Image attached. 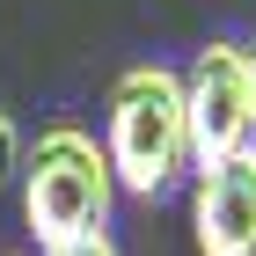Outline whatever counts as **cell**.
Returning <instances> with one entry per match:
<instances>
[{
  "label": "cell",
  "mask_w": 256,
  "mask_h": 256,
  "mask_svg": "<svg viewBox=\"0 0 256 256\" xmlns=\"http://www.w3.org/2000/svg\"><path fill=\"white\" fill-rule=\"evenodd\" d=\"M110 205H118V176H110L96 132L44 124L22 146V220H30V234H37L44 256L102 242L110 234Z\"/></svg>",
  "instance_id": "cell-1"
},
{
  "label": "cell",
  "mask_w": 256,
  "mask_h": 256,
  "mask_svg": "<svg viewBox=\"0 0 256 256\" xmlns=\"http://www.w3.org/2000/svg\"><path fill=\"white\" fill-rule=\"evenodd\" d=\"M102 161L118 190L132 198H168L190 176V124H183V74L176 66H124L110 80V110H102Z\"/></svg>",
  "instance_id": "cell-2"
},
{
  "label": "cell",
  "mask_w": 256,
  "mask_h": 256,
  "mask_svg": "<svg viewBox=\"0 0 256 256\" xmlns=\"http://www.w3.org/2000/svg\"><path fill=\"white\" fill-rule=\"evenodd\" d=\"M183 124H190V168L256 146V110H249V66L234 37H212L183 74Z\"/></svg>",
  "instance_id": "cell-3"
},
{
  "label": "cell",
  "mask_w": 256,
  "mask_h": 256,
  "mask_svg": "<svg viewBox=\"0 0 256 256\" xmlns=\"http://www.w3.org/2000/svg\"><path fill=\"white\" fill-rule=\"evenodd\" d=\"M190 234H198V256H256V146L198 168Z\"/></svg>",
  "instance_id": "cell-4"
},
{
  "label": "cell",
  "mask_w": 256,
  "mask_h": 256,
  "mask_svg": "<svg viewBox=\"0 0 256 256\" xmlns=\"http://www.w3.org/2000/svg\"><path fill=\"white\" fill-rule=\"evenodd\" d=\"M15 168H22V132H15V118L0 110V183L15 176Z\"/></svg>",
  "instance_id": "cell-5"
},
{
  "label": "cell",
  "mask_w": 256,
  "mask_h": 256,
  "mask_svg": "<svg viewBox=\"0 0 256 256\" xmlns=\"http://www.w3.org/2000/svg\"><path fill=\"white\" fill-rule=\"evenodd\" d=\"M242 66H249V110H256V37L242 44Z\"/></svg>",
  "instance_id": "cell-6"
},
{
  "label": "cell",
  "mask_w": 256,
  "mask_h": 256,
  "mask_svg": "<svg viewBox=\"0 0 256 256\" xmlns=\"http://www.w3.org/2000/svg\"><path fill=\"white\" fill-rule=\"evenodd\" d=\"M66 256H118V249H110V234H102V242H88V249H66Z\"/></svg>",
  "instance_id": "cell-7"
}]
</instances>
